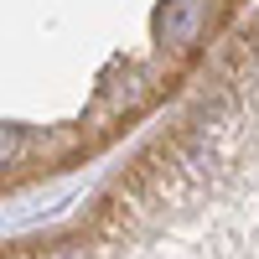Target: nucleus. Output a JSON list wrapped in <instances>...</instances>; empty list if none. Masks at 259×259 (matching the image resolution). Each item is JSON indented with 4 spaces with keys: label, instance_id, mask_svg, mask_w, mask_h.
<instances>
[{
    "label": "nucleus",
    "instance_id": "1",
    "mask_svg": "<svg viewBox=\"0 0 259 259\" xmlns=\"http://www.w3.org/2000/svg\"><path fill=\"white\" fill-rule=\"evenodd\" d=\"M16 140H21V135H16V130H0V161H6V156H11V150H16Z\"/></svg>",
    "mask_w": 259,
    "mask_h": 259
}]
</instances>
